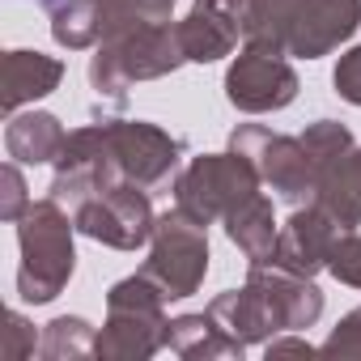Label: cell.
Masks as SVG:
<instances>
[{
    "mask_svg": "<svg viewBox=\"0 0 361 361\" xmlns=\"http://www.w3.org/2000/svg\"><path fill=\"white\" fill-rule=\"evenodd\" d=\"M336 94L344 98V102H353V106H361V47H353L348 56H340V64H336Z\"/></svg>",
    "mask_w": 361,
    "mask_h": 361,
    "instance_id": "obj_20",
    "label": "cell"
},
{
    "mask_svg": "<svg viewBox=\"0 0 361 361\" xmlns=\"http://www.w3.org/2000/svg\"><path fill=\"white\" fill-rule=\"evenodd\" d=\"M209 272V243L204 226L192 221L188 213H166L153 226V251L145 264V276L166 293V298H192L196 285Z\"/></svg>",
    "mask_w": 361,
    "mask_h": 361,
    "instance_id": "obj_4",
    "label": "cell"
},
{
    "mask_svg": "<svg viewBox=\"0 0 361 361\" xmlns=\"http://www.w3.org/2000/svg\"><path fill=\"white\" fill-rule=\"evenodd\" d=\"M259 192V170L243 157V153H213V157H196L174 183V200L178 213H188L192 221L209 226L213 217H230L243 200H251Z\"/></svg>",
    "mask_w": 361,
    "mask_h": 361,
    "instance_id": "obj_3",
    "label": "cell"
},
{
    "mask_svg": "<svg viewBox=\"0 0 361 361\" xmlns=\"http://www.w3.org/2000/svg\"><path fill=\"white\" fill-rule=\"evenodd\" d=\"M183 43H178V26L170 30V22L161 26H140L132 35H119V39H102L94 64H90V81L98 94L123 102V90L132 81H149V77H161V73H174L183 64Z\"/></svg>",
    "mask_w": 361,
    "mask_h": 361,
    "instance_id": "obj_2",
    "label": "cell"
},
{
    "mask_svg": "<svg viewBox=\"0 0 361 361\" xmlns=\"http://www.w3.org/2000/svg\"><path fill=\"white\" fill-rule=\"evenodd\" d=\"M51 13V35L56 43L81 51L102 39V18H98V0H43Z\"/></svg>",
    "mask_w": 361,
    "mask_h": 361,
    "instance_id": "obj_16",
    "label": "cell"
},
{
    "mask_svg": "<svg viewBox=\"0 0 361 361\" xmlns=\"http://www.w3.org/2000/svg\"><path fill=\"white\" fill-rule=\"evenodd\" d=\"M26 188H22V170L18 166H5V204H0V217L5 221H18L26 213Z\"/></svg>",
    "mask_w": 361,
    "mask_h": 361,
    "instance_id": "obj_21",
    "label": "cell"
},
{
    "mask_svg": "<svg viewBox=\"0 0 361 361\" xmlns=\"http://www.w3.org/2000/svg\"><path fill=\"white\" fill-rule=\"evenodd\" d=\"M226 98L238 106V111H281L298 98V77L293 68L281 60V51H264V47H247L230 77H226Z\"/></svg>",
    "mask_w": 361,
    "mask_h": 361,
    "instance_id": "obj_7",
    "label": "cell"
},
{
    "mask_svg": "<svg viewBox=\"0 0 361 361\" xmlns=\"http://www.w3.org/2000/svg\"><path fill=\"white\" fill-rule=\"evenodd\" d=\"M60 77H64V64L43 51H9L5 56V111L47 98L60 85Z\"/></svg>",
    "mask_w": 361,
    "mask_h": 361,
    "instance_id": "obj_13",
    "label": "cell"
},
{
    "mask_svg": "<svg viewBox=\"0 0 361 361\" xmlns=\"http://www.w3.org/2000/svg\"><path fill=\"white\" fill-rule=\"evenodd\" d=\"M357 26H361V0H302L298 13H293V22H289L285 51L289 56H302V60L327 56Z\"/></svg>",
    "mask_w": 361,
    "mask_h": 361,
    "instance_id": "obj_9",
    "label": "cell"
},
{
    "mask_svg": "<svg viewBox=\"0 0 361 361\" xmlns=\"http://www.w3.org/2000/svg\"><path fill=\"white\" fill-rule=\"evenodd\" d=\"M319 204L331 213L340 230L361 226V149L340 153L323 174H319Z\"/></svg>",
    "mask_w": 361,
    "mask_h": 361,
    "instance_id": "obj_12",
    "label": "cell"
},
{
    "mask_svg": "<svg viewBox=\"0 0 361 361\" xmlns=\"http://www.w3.org/2000/svg\"><path fill=\"white\" fill-rule=\"evenodd\" d=\"M340 226L331 221V213L323 209V204H314V209H298L293 217H289V226L281 230V238H276V251H272V264H281V268H289V272H298V276H310L314 268H323L327 259H331V247H336V234Z\"/></svg>",
    "mask_w": 361,
    "mask_h": 361,
    "instance_id": "obj_10",
    "label": "cell"
},
{
    "mask_svg": "<svg viewBox=\"0 0 361 361\" xmlns=\"http://www.w3.org/2000/svg\"><path fill=\"white\" fill-rule=\"evenodd\" d=\"M230 226V238L255 259V264H268L272 259V251H276V221H272V204L255 192L251 200H243L230 217H226Z\"/></svg>",
    "mask_w": 361,
    "mask_h": 361,
    "instance_id": "obj_15",
    "label": "cell"
},
{
    "mask_svg": "<svg viewBox=\"0 0 361 361\" xmlns=\"http://www.w3.org/2000/svg\"><path fill=\"white\" fill-rule=\"evenodd\" d=\"M73 221L81 234H90L106 247H119V251H136L145 238H153V226H157L153 204L136 183H119L111 192L90 196L85 204L73 209Z\"/></svg>",
    "mask_w": 361,
    "mask_h": 361,
    "instance_id": "obj_6",
    "label": "cell"
},
{
    "mask_svg": "<svg viewBox=\"0 0 361 361\" xmlns=\"http://www.w3.org/2000/svg\"><path fill=\"white\" fill-rule=\"evenodd\" d=\"M302 145H306V153L314 157V166H319V174H323L340 153L353 149V136H348L344 123H336V119H319V123H310V128L302 132Z\"/></svg>",
    "mask_w": 361,
    "mask_h": 361,
    "instance_id": "obj_18",
    "label": "cell"
},
{
    "mask_svg": "<svg viewBox=\"0 0 361 361\" xmlns=\"http://www.w3.org/2000/svg\"><path fill=\"white\" fill-rule=\"evenodd\" d=\"M327 268L344 281V285H357L361 289V234H340L336 238V247H331V259H327Z\"/></svg>",
    "mask_w": 361,
    "mask_h": 361,
    "instance_id": "obj_19",
    "label": "cell"
},
{
    "mask_svg": "<svg viewBox=\"0 0 361 361\" xmlns=\"http://www.w3.org/2000/svg\"><path fill=\"white\" fill-rule=\"evenodd\" d=\"M64 128H60V119L56 115H43V111H35V115H13V123L5 128V149H9V157H18V161H56L60 157V149H64Z\"/></svg>",
    "mask_w": 361,
    "mask_h": 361,
    "instance_id": "obj_14",
    "label": "cell"
},
{
    "mask_svg": "<svg viewBox=\"0 0 361 361\" xmlns=\"http://www.w3.org/2000/svg\"><path fill=\"white\" fill-rule=\"evenodd\" d=\"M238 30H243V22H238L234 13H226V9H217V5H204V0H196L192 18L178 26V43H183V56H188V60L209 64V60H221V56L234 51Z\"/></svg>",
    "mask_w": 361,
    "mask_h": 361,
    "instance_id": "obj_11",
    "label": "cell"
},
{
    "mask_svg": "<svg viewBox=\"0 0 361 361\" xmlns=\"http://www.w3.org/2000/svg\"><path fill=\"white\" fill-rule=\"evenodd\" d=\"M102 128H106V145L115 153V166L136 188L161 183V178L174 170L178 153H183V145H178L170 132L153 128V123H102Z\"/></svg>",
    "mask_w": 361,
    "mask_h": 361,
    "instance_id": "obj_8",
    "label": "cell"
},
{
    "mask_svg": "<svg viewBox=\"0 0 361 361\" xmlns=\"http://www.w3.org/2000/svg\"><path fill=\"white\" fill-rule=\"evenodd\" d=\"M217 331H226V327H217V319L209 314H188V319H174L170 323V331H166V344L170 348H178L183 357H196V353H243V340H221Z\"/></svg>",
    "mask_w": 361,
    "mask_h": 361,
    "instance_id": "obj_17",
    "label": "cell"
},
{
    "mask_svg": "<svg viewBox=\"0 0 361 361\" xmlns=\"http://www.w3.org/2000/svg\"><path fill=\"white\" fill-rule=\"evenodd\" d=\"M230 149L243 153L259 170L264 183H272V192L285 196L289 204H302L310 192H319V166L306 153L302 136L293 140V136H276L259 123H247L230 136Z\"/></svg>",
    "mask_w": 361,
    "mask_h": 361,
    "instance_id": "obj_5",
    "label": "cell"
},
{
    "mask_svg": "<svg viewBox=\"0 0 361 361\" xmlns=\"http://www.w3.org/2000/svg\"><path fill=\"white\" fill-rule=\"evenodd\" d=\"M22 268L18 293L26 302H51L73 276V230L56 200H39L22 213Z\"/></svg>",
    "mask_w": 361,
    "mask_h": 361,
    "instance_id": "obj_1",
    "label": "cell"
}]
</instances>
